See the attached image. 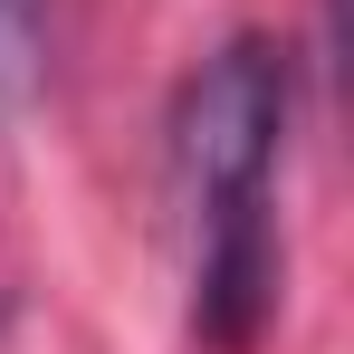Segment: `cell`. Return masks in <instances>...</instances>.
<instances>
[{"label":"cell","instance_id":"6da1fadb","mask_svg":"<svg viewBox=\"0 0 354 354\" xmlns=\"http://www.w3.org/2000/svg\"><path fill=\"white\" fill-rule=\"evenodd\" d=\"M288 144V58L268 39H230L173 106V201L192 221V326L239 354L278 306V230L268 173Z\"/></svg>","mask_w":354,"mask_h":354},{"label":"cell","instance_id":"7a4b0ae2","mask_svg":"<svg viewBox=\"0 0 354 354\" xmlns=\"http://www.w3.org/2000/svg\"><path fill=\"white\" fill-rule=\"evenodd\" d=\"M39 48H48V0H0V106L29 96Z\"/></svg>","mask_w":354,"mask_h":354}]
</instances>
